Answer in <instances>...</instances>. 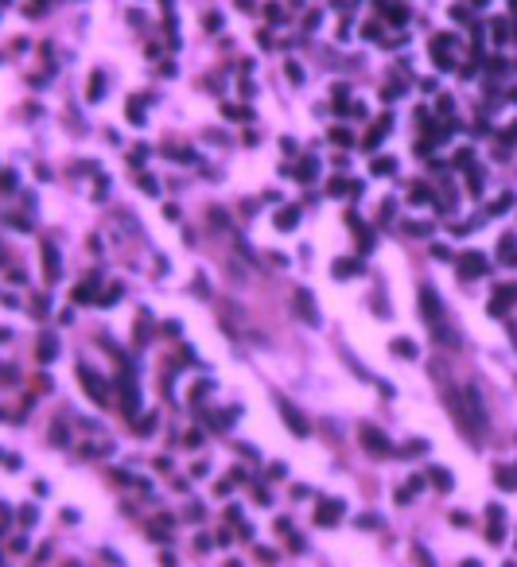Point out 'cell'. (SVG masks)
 Here are the masks:
<instances>
[{
  "label": "cell",
  "instance_id": "cell-14",
  "mask_svg": "<svg viewBox=\"0 0 517 567\" xmlns=\"http://www.w3.org/2000/svg\"><path fill=\"white\" fill-rule=\"evenodd\" d=\"M374 171L377 175H393L397 167H393V160H374Z\"/></svg>",
  "mask_w": 517,
  "mask_h": 567
},
{
  "label": "cell",
  "instance_id": "cell-12",
  "mask_svg": "<svg viewBox=\"0 0 517 567\" xmlns=\"http://www.w3.org/2000/svg\"><path fill=\"white\" fill-rule=\"evenodd\" d=\"M393 350L401 354V358H416V346H412L408 338H397V342H393Z\"/></svg>",
  "mask_w": 517,
  "mask_h": 567
},
{
  "label": "cell",
  "instance_id": "cell-7",
  "mask_svg": "<svg viewBox=\"0 0 517 567\" xmlns=\"http://www.w3.org/2000/svg\"><path fill=\"white\" fill-rule=\"evenodd\" d=\"M43 264H47V284H58V253H55V245H43Z\"/></svg>",
  "mask_w": 517,
  "mask_h": 567
},
{
  "label": "cell",
  "instance_id": "cell-8",
  "mask_svg": "<svg viewBox=\"0 0 517 567\" xmlns=\"http://www.w3.org/2000/svg\"><path fill=\"white\" fill-rule=\"evenodd\" d=\"M428 478H432V486L440 493H451V474L447 470H440V466H428Z\"/></svg>",
  "mask_w": 517,
  "mask_h": 567
},
{
  "label": "cell",
  "instance_id": "cell-26",
  "mask_svg": "<svg viewBox=\"0 0 517 567\" xmlns=\"http://www.w3.org/2000/svg\"><path fill=\"white\" fill-rule=\"evenodd\" d=\"M506 567H513V563H506Z\"/></svg>",
  "mask_w": 517,
  "mask_h": 567
},
{
  "label": "cell",
  "instance_id": "cell-1",
  "mask_svg": "<svg viewBox=\"0 0 517 567\" xmlns=\"http://www.w3.org/2000/svg\"><path fill=\"white\" fill-rule=\"evenodd\" d=\"M362 447L370 451V455H377V458H381V455H389V451H393V447H389V439L381 435V431H377V427H362Z\"/></svg>",
  "mask_w": 517,
  "mask_h": 567
},
{
  "label": "cell",
  "instance_id": "cell-13",
  "mask_svg": "<svg viewBox=\"0 0 517 567\" xmlns=\"http://www.w3.org/2000/svg\"><path fill=\"white\" fill-rule=\"evenodd\" d=\"M55 354H58V346H55L51 338H43V346H39V358H43V361H51Z\"/></svg>",
  "mask_w": 517,
  "mask_h": 567
},
{
  "label": "cell",
  "instance_id": "cell-17",
  "mask_svg": "<svg viewBox=\"0 0 517 567\" xmlns=\"http://www.w3.org/2000/svg\"><path fill=\"white\" fill-rule=\"evenodd\" d=\"M136 427H140L144 435H148V431H152V427H156V416H144V420H140V424H136Z\"/></svg>",
  "mask_w": 517,
  "mask_h": 567
},
{
  "label": "cell",
  "instance_id": "cell-21",
  "mask_svg": "<svg viewBox=\"0 0 517 567\" xmlns=\"http://www.w3.org/2000/svg\"><path fill=\"white\" fill-rule=\"evenodd\" d=\"M191 474H195V478H206L210 470H206V462H195V466H191Z\"/></svg>",
  "mask_w": 517,
  "mask_h": 567
},
{
  "label": "cell",
  "instance_id": "cell-10",
  "mask_svg": "<svg viewBox=\"0 0 517 567\" xmlns=\"http://www.w3.org/2000/svg\"><path fill=\"white\" fill-rule=\"evenodd\" d=\"M296 222H299V210L296 206H284L280 214H276V226H280V229H296Z\"/></svg>",
  "mask_w": 517,
  "mask_h": 567
},
{
  "label": "cell",
  "instance_id": "cell-6",
  "mask_svg": "<svg viewBox=\"0 0 517 567\" xmlns=\"http://www.w3.org/2000/svg\"><path fill=\"white\" fill-rule=\"evenodd\" d=\"M296 307H299V315H303V323H311V327H319V315H315V303H311V292H303V288H299V292H296Z\"/></svg>",
  "mask_w": 517,
  "mask_h": 567
},
{
  "label": "cell",
  "instance_id": "cell-25",
  "mask_svg": "<svg viewBox=\"0 0 517 567\" xmlns=\"http://www.w3.org/2000/svg\"><path fill=\"white\" fill-rule=\"evenodd\" d=\"M459 567H482V563H478V559H467V563H459Z\"/></svg>",
  "mask_w": 517,
  "mask_h": 567
},
{
  "label": "cell",
  "instance_id": "cell-24",
  "mask_svg": "<svg viewBox=\"0 0 517 567\" xmlns=\"http://www.w3.org/2000/svg\"><path fill=\"white\" fill-rule=\"evenodd\" d=\"M257 505H272V493H268V490H257Z\"/></svg>",
  "mask_w": 517,
  "mask_h": 567
},
{
  "label": "cell",
  "instance_id": "cell-23",
  "mask_svg": "<svg viewBox=\"0 0 517 567\" xmlns=\"http://www.w3.org/2000/svg\"><path fill=\"white\" fill-rule=\"evenodd\" d=\"M432 198V191H424V186H420V191H412V202H428Z\"/></svg>",
  "mask_w": 517,
  "mask_h": 567
},
{
  "label": "cell",
  "instance_id": "cell-20",
  "mask_svg": "<svg viewBox=\"0 0 517 567\" xmlns=\"http://www.w3.org/2000/svg\"><path fill=\"white\" fill-rule=\"evenodd\" d=\"M416 559H420V567H436V563H432V556L424 552V548H416Z\"/></svg>",
  "mask_w": 517,
  "mask_h": 567
},
{
  "label": "cell",
  "instance_id": "cell-27",
  "mask_svg": "<svg viewBox=\"0 0 517 567\" xmlns=\"http://www.w3.org/2000/svg\"><path fill=\"white\" fill-rule=\"evenodd\" d=\"M513 544H517V540H513Z\"/></svg>",
  "mask_w": 517,
  "mask_h": 567
},
{
  "label": "cell",
  "instance_id": "cell-15",
  "mask_svg": "<svg viewBox=\"0 0 517 567\" xmlns=\"http://www.w3.org/2000/svg\"><path fill=\"white\" fill-rule=\"evenodd\" d=\"M486 540H490V544H502V540H506V532H502V524H490V532H486Z\"/></svg>",
  "mask_w": 517,
  "mask_h": 567
},
{
  "label": "cell",
  "instance_id": "cell-16",
  "mask_svg": "<svg viewBox=\"0 0 517 567\" xmlns=\"http://www.w3.org/2000/svg\"><path fill=\"white\" fill-rule=\"evenodd\" d=\"M257 556H261L264 563H276V552H272V548H257Z\"/></svg>",
  "mask_w": 517,
  "mask_h": 567
},
{
  "label": "cell",
  "instance_id": "cell-22",
  "mask_svg": "<svg viewBox=\"0 0 517 567\" xmlns=\"http://www.w3.org/2000/svg\"><path fill=\"white\" fill-rule=\"evenodd\" d=\"M0 186H4V191H12V186H16V175H12V171L0 175Z\"/></svg>",
  "mask_w": 517,
  "mask_h": 567
},
{
  "label": "cell",
  "instance_id": "cell-5",
  "mask_svg": "<svg viewBox=\"0 0 517 567\" xmlns=\"http://www.w3.org/2000/svg\"><path fill=\"white\" fill-rule=\"evenodd\" d=\"M78 377H82V385H86L89 400H94V404H105V385L94 377V369H86V365H82V369H78Z\"/></svg>",
  "mask_w": 517,
  "mask_h": 567
},
{
  "label": "cell",
  "instance_id": "cell-9",
  "mask_svg": "<svg viewBox=\"0 0 517 567\" xmlns=\"http://www.w3.org/2000/svg\"><path fill=\"white\" fill-rule=\"evenodd\" d=\"M494 482L502 486V490H517V470H509V466H494Z\"/></svg>",
  "mask_w": 517,
  "mask_h": 567
},
{
  "label": "cell",
  "instance_id": "cell-11",
  "mask_svg": "<svg viewBox=\"0 0 517 567\" xmlns=\"http://www.w3.org/2000/svg\"><path fill=\"white\" fill-rule=\"evenodd\" d=\"M358 268H362L358 261H339V264H334V276H339V280H346V276H354Z\"/></svg>",
  "mask_w": 517,
  "mask_h": 567
},
{
  "label": "cell",
  "instance_id": "cell-19",
  "mask_svg": "<svg viewBox=\"0 0 517 567\" xmlns=\"http://www.w3.org/2000/svg\"><path fill=\"white\" fill-rule=\"evenodd\" d=\"M20 524H35V509H32V505H27V509L20 513Z\"/></svg>",
  "mask_w": 517,
  "mask_h": 567
},
{
  "label": "cell",
  "instance_id": "cell-4",
  "mask_svg": "<svg viewBox=\"0 0 517 567\" xmlns=\"http://www.w3.org/2000/svg\"><path fill=\"white\" fill-rule=\"evenodd\" d=\"M482 272H486V257H478V253L459 257V276L463 280H474V276H482Z\"/></svg>",
  "mask_w": 517,
  "mask_h": 567
},
{
  "label": "cell",
  "instance_id": "cell-3",
  "mask_svg": "<svg viewBox=\"0 0 517 567\" xmlns=\"http://www.w3.org/2000/svg\"><path fill=\"white\" fill-rule=\"evenodd\" d=\"M280 416H284V424L292 427V431H296L299 439L308 435V420H303V416H299V408L296 404H288V400H280Z\"/></svg>",
  "mask_w": 517,
  "mask_h": 567
},
{
  "label": "cell",
  "instance_id": "cell-2",
  "mask_svg": "<svg viewBox=\"0 0 517 567\" xmlns=\"http://www.w3.org/2000/svg\"><path fill=\"white\" fill-rule=\"evenodd\" d=\"M346 513V505H342V497H327V501L315 509V524H334Z\"/></svg>",
  "mask_w": 517,
  "mask_h": 567
},
{
  "label": "cell",
  "instance_id": "cell-18",
  "mask_svg": "<svg viewBox=\"0 0 517 567\" xmlns=\"http://www.w3.org/2000/svg\"><path fill=\"white\" fill-rule=\"evenodd\" d=\"M408 490L420 493V490H424V478H420V474H412V478H408Z\"/></svg>",
  "mask_w": 517,
  "mask_h": 567
}]
</instances>
